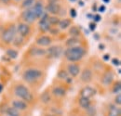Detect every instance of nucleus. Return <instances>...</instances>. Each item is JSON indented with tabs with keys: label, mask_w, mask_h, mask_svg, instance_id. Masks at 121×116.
<instances>
[{
	"label": "nucleus",
	"mask_w": 121,
	"mask_h": 116,
	"mask_svg": "<svg viewBox=\"0 0 121 116\" xmlns=\"http://www.w3.org/2000/svg\"><path fill=\"white\" fill-rule=\"evenodd\" d=\"M63 55L68 61H70L71 63H76L84 58V56L86 55V49L81 46L67 47L63 51Z\"/></svg>",
	"instance_id": "f257e3e1"
},
{
	"label": "nucleus",
	"mask_w": 121,
	"mask_h": 116,
	"mask_svg": "<svg viewBox=\"0 0 121 116\" xmlns=\"http://www.w3.org/2000/svg\"><path fill=\"white\" fill-rule=\"evenodd\" d=\"M42 76H43V71L36 68H29L25 70L22 73V79L28 84L36 83L42 78Z\"/></svg>",
	"instance_id": "f03ea898"
},
{
	"label": "nucleus",
	"mask_w": 121,
	"mask_h": 116,
	"mask_svg": "<svg viewBox=\"0 0 121 116\" xmlns=\"http://www.w3.org/2000/svg\"><path fill=\"white\" fill-rule=\"evenodd\" d=\"M14 94L20 99L24 100L25 102H31L33 100V99H34L33 94L31 93L29 88L26 87L24 85H22V84L17 85L15 87V88H14Z\"/></svg>",
	"instance_id": "7ed1b4c3"
},
{
	"label": "nucleus",
	"mask_w": 121,
	"mask_h": 116,
	"mask_svg": "<svg viewBox=\"0 0 121 116\" xmlns=\"http://www.w3.org/2000/svg\"><path fill=\"white\" fill-rule=\"evenodd\" d=\"M16 34H17V28H16V26L14 24L9 25L6 29H4V31L1 33V41H2V43L5 44V45L12 44Z\"/></svg>",
	"instance_id": "20e7f679"
},
{
	"label": "nucleus",
	"mask_w": 121,
	"mask_h": 116,
	"mask_svg": "<svg viewBox=\"0 0 121 116\" xmlns=\"http://www.w3.org/2000/svg\"><path fill=\"white\" fill-rule=\"evenodd\" d=\"M21 19L22 20V22L27 23V24H33L34 22H35L38 18L36 17L35 13L34 12L33 8H27V9H23L22 14H21Z\"/></svg>",
	"instance_id": "39448f33"
},
{
	"label": "nucleus",
	"mask_w": 121,
	"mask_h": 116,
	"mask_svg": "<svg viewBox=\"0 0 121 116\" xmlns=\"http://www.w3.org/2000/svg\"><path fill=\"white\" fill-rule=\"evenodd\" d=\"M47 55L48 58H59L63 53L62 46H49L48 49H46Z\"/></svg>",
	"instance_id": "423d86ee"
},
{
	"label": "nucleus",
	"mask_w": 121,
	"mask_h": 116,
	"mask_svg": "<svg viewBox=\"0 0 121 116\" xmlns=\"http://www.w3.org/2000/svg\"><path fill=\"white\" fill-rule=\"evenodd\" d=\"M48 17H49V15L48 14L47 12H45L44 14L42 15V17L39 19L38 25H39L40 32H42V33H48L51 28V26H50V24L48 22Z\"/></svg>",
	"instance_id": "0eeeda50"
},
{
	"label": "nucleus",
	"mask_w": 121,
	"mask_h": 116,
	"mask_svg": "<svg viewBox=\"0 0 121 116\" xmlns=\"http://www.w3.org/2000/svg\"><path fill=\"white\" fill-rule=\"evenodd\" d=\"M17 32L19 33V35H21L23 38H26L27 36H29L31 33V27L29 24L24 23V22H20L17 25Z\"/></svg>",
	"instance_id": "6e6552de"
},
{
	"label": "nucleus",
	"mask_w": 121,
	"mask_h": 116,
	"mask_svg": "<svg viewBox=\"0 0 121 116\" xmlns=\"http://www.w3.org/2000/svg\"><path fill=\"white\" fill-rule=\"evenodd\" d=\"M60 8H61V6L60 3L48 4L45 7V12H47L49 16H58Z\"/></svg>",
	"instance_id": "1a4fd4ad"
},
{
	"label": "nucleus",
	"mask_w": 121,
	"mask_h": 116,
	"mask_svg": "<svg viewBox=\"0 0 121 116\" xmlns=\"http://www.w3.org/2000/svg\"><path fill=\"white\" fill-rule=\"evenodd\" d=\"M96 89L93 88L92 87L90 86H87V87H84L79 92V95L81 98H86V99H91L92 97H94L96 95Z\"/></svg>",
	"instance_id": "9d476101"
},
{
	"label": "nucleus",
	"mask_w": 121,
	"mask_h": 116,
	"mask_svg": "<svg viewBox=\"0 0 121 116\" xmlns=\"http://www.w3.org/2000/svg\"><path fill=\"white\" fill-rule=\"evenodd\" d=\"M32 8H33L34 12L35 13L36 17L38 18V20L42 17V15L45 13V7H44V4H43L42 0H36Z\"/></svg>",
	"instance_id": "9b49d317"
},
{
	"label": "nucleus",
	"mask_w": 121,
	"mask_h": 116,
	"mask_svg": "<svg viewBox=\"0 0 121 116\" xmlns=\"http://www.w3.org/2000/svg\"><path fill=\"white\" fill-rule=\"evenodd\" d=\"M35 43L37 46H39L40 47L43 46H49L52 43V38L48 35H40L39 37L36 38Z\"/></svg>",
	"instance_id": "f8f14e48"
},
{
	"label": "nucleus",
	"mask_w": 121,
	"mask_h": 116,
	"mask_svg": "<svg viewBox=\"0 0 121 116\" xmlns=\"http://www.w3.org/2000/svg\"><path fill=\"white\" fill-rule=\"evenodd\" d=\"M92 77H93V73L90 68H85L80 74V80L86 84L91 83L92 81Z\"/></svg>",
	"instance_id": "ddd939ff"
},
{
	"label": "nucleus",
	"mask_w": 121,
	"mask_h": 116,
	"mask_svg": "<svg viewBox=\"0 0 121 116\" xmlns=\"http://www.w3.org/2000/svg\"><path fill=\"white\" fill-rule=\"evenodd\" d=\"M114 81V73L112 71H106L103 73L101 82L104 86H110Z\"/></svg>",
	"instance_id": "4468645a"
},
{
	"label": "nucleus",
	"mask_w": 121,
	"mask_h": 116,
	"mask_svg": "<svg viewBox=\"0 0 121 116\" xmlns=\"http://www.w3.org/2000/svg\"><path fill=\"white\" fill-rule=\"evenodd\" d=\"M67 73H69V76L76 77L80 73V67L76 63H70L67 66Z\"/></svg>",
	"instance_id": "2eb2a0df"
},
{
	"label": "nucleus",
	"mask_w": 121,
	"mask_h": 116,
	"mask_svg": "<svg viewBox=\"0 0 121 116\" xmlns=\"http://www.w3.org/2000/svg\"><path fill=\"white\" fill-rule=\"evenodd\" d=\"M12 107L16 109L17 111L19 112H23V111H26L27 108H28V104L27 102H25L24 100H22V99H15L12 101Z\"/></svg>",
	"instance_id": "dca6fc26"
},
{
	"label": "nucleus",
	"mask_w": 121,
	"mask_h": 116,
	"mask_svg": "<svg viewBox=\"0 0 121 116\" xmlns=\"http://www.w3.org/2000/svg\"><path fill=\"white\" fill-rule=\"evenodd\" d=\"M30 54L32 57H44L47 55V51L42 47H33L30 49Z\"/></svg>",
	"instance_id": "f3484780"
},
{
	"label": "nucleus",
	"mask_w": 121,
	"mask_h": 116,
	"mask_svg": "<svg viewBox=\"0 0 121 116\" xmlns=\"http://www.w3.org/2000/svg\"><path fill=\"white\" fill-rule=\"evenodd\" d=\"M52 95L54 97H57V98H63L65 97L66 95V90L61 87H54L52 88V91H51Z\"/></svg>",
	"instance_id": "a211bd4d"
},
{
	"label": "nucleus",
	"mask_w": 121,
	"mask_h": 116,
	"mask_svg": "<svg viewBox=\"0 0 121 116\" xmlns=\"http://www.w3.org/2000/svg\"><path fill=\"white\" fill-rule=\"evenodd\" d=\"M72 25V20L71 19H68V18H65V19H61L58 24L59 28L60 30H66L68 29L70 26Z\"/></svg>",
	"instance_id": "6ab92c4d"
},
{
	"label": "nucleus",
	"mask_w": 121,
	"mask_h": 116,
	"mask_svg": "<svg viewBox=\"0 0 121 116\" xmlns=\"http://www.w3.org/2000/svg\"><path fill=\"white\" fill-rule=\"evenodd\" d=\"M76 46H80V39L76 37H70L65 41V46L66 47H73Z\"/></svg>",
	"instance_id": "aec40b11"
},
{
	"label": "nucleus",
	"mask_w": 121,
	"mask_h": 116,
	"mask_svg": "<svg viewBox=\"0 0 121 116\" xmlns=\"http://www.w3.org/2000/svg\"><path fill=\"white\" fill-rule=\"evenodd\" d=\"M68 33L71 37H76V38H79L80 34H81V32H80V28L78 26H70L69 31H68Z\"/></svg>",
	"instance_id": "412c9836"
},
{
	"label": "nucleus",
	"mask_w": 121,
	"mask_h": 116,
	"mask_svg": "<svg viewBox=\"0 0 121 116\" xmlns=\"http://www.w3.org/2000/svg\"><path fill=\"white\" fill-rule=\"evenodd\" d=\"M6 55L9 58V59H16L19 57V52H18V50H16L15 48L9 47L6 50Z\"/></svg>",
	"instance_id": "4be33fe9"
},
{
	"label": "nucleus",
	"mask_w": 121,
	"mask_h": 116,
	"mask_svg": "<svg viewBox=\"0 0 121 116\" xmlns=\"http://www.w3.org/2000/svg\"><path fill=\"white\" fill-rule=\"evenodd\" d=\"M120 115H121L120 108L118 106H117V105H110L108 116H120Z\"/></svg>",
	"instance_id": "5701e85b"
},
{
	"label": "nucleus",
	"mask_w": 121,
	"mask_h": 116,
	"mask_svg": "<svg viewBox=\"0 0 121 116\" xmlns=\"http://www.w3.org/2000/svg\"><path fill=\"white\" fill-rule=\"evenodd\" d=\"M78 103H79V106L82 108V109H85L87 110L90 106H91V102L90 99H86V98H81L79 99L78 100Z\"/></svg>",
	"instance_id": "b1692460"
},
{
	"label": "nucleus",
	"mask_w": 121,
	"mask_h": 116,
	"mask_svg": "<svg viewBox=\"0 0 121 116\" xmlns=\"http://www.w3.org/2000/svg\"><path fill=\"white\" fill-rule=\"evenodd\" d=\"M36 0H22V5L21 8L22 9H27V8H33V6L35 5Z\"/></svg>",
	"instance_id": "393cba45"
},
{
	"label": "nucleus",
	"mask_w": 121,
	"mask_h": 116,
	"mask_svg": "<svg viewBox=\"0 0 121 116\" xmlns=\"http://www.w3.org/2000/svg\"><path fill=\"white\" fill-rule=\"evenodd\" d=\"M5 113L7 116H21L19 111H17L13 107H8L5 111Z\"/></svg>",
	"instance_id": "a878e982"
},
{
	"label": "nucleus",
	"mask_w": 121,
	"mask_h": 116,
	"mask_svg": "<svg viewBox=\"0 0 121 116\" xmlns=\"http://www.w3.org/2000/svg\"><path fill=\"white\" fill-rule=\"evenodd\" d=\"M12 44L15 46L16 47H21V46H22L23 44H24V38L22 37V36L19 35V34H16L15 38H14Z\"/></svg>",
	"instance_id": "bb28decb"
},
{
	"label": "nucleus",
	"mask_w": 121,
	"mask_h": 116,
	"mask_svg": "<svg viewBox=\"0 0 121 116\" xmlns=\"http://www.w3.org/2000/svg\"><path fill=\"white\" fill-rule=\"evenodd\" d=\"M112 92H113L114 94H116V95L120 94V92H121V83H120V81H119V80L114 83L113 87H112Z\"/></svg>",
	"instance_id": "cd10ccee"
},
{
	"label": "nucleus",
	"mask_w": 121,
	"mask_h": 116,
	"mask_svg": "<svg viewBox=\"0 0 121 116\" xmlns=\"http://www.w3.org/2000/svg\"><path fill=\"white\" fill-rule=\"evenodd\" d=\"M60 19L58 16H49L48 17V22L50 24V26H56L59 24Z\"/></svg>",
	"instance_id": "c85d7f7f"
},
{
	"label": "nucleus",
	"mask_w": 121,
	"mask_h": 116,
	"mask_svg": "<svg viewBox=\"0 0 121 116\" xmlns=\"http://www.w3.org/2000/svg\"><path fill=\"white\" fill-rule=\"evenodd\" d=\"M57 77L60 79V80H66L68 77H69V73H67L66 70L64 69H60L59 70V72L57 73Z\"/></svg>",
	"instance_id": "c756f323"
},
{
	"label": "nucleus",
	"mask_w": 121,
	"mask_h": 116,
	"mask_svg": "<svg viewBox=\"0 0 121 116\" xmlns=\"http://www.w3.org/2000/svg\"><path fill=\"white\" fill-rule=\"evenodd\" d=\"M51 100V97H50V95L48 93V92H44L42 95H41V101L43 102V103H48V102Z\"/></svg>",
	"instance_id": "7c9ffc66"
},
{
	"label": "nucleus",
	"mask_w": 121,
	"mask_h": 116,
	"mask_svg": "<svg viewBox=\"0 0 121 116\" xmlns=\"http://www.w3.org/2000/svg\"><path fill=\"white\" fill-rule=\"evenodd\" d=\"M92 20H93V22L97 23V22H99V21H102V16H101L100 14H93Z\"/></svg>",
	"instance_id": "2f4dec72"
},
{
	"label": "nucleus",
	"mask_w": 121,
	"mask_h": 116,
	"mask_svg": "<svg viewBox=\"0 0 121 116\" xmlns=\"http://www.w3.org/2000/svg\"><path fill=\"white\" fill-rule=\"evenodd\" d=\"M115 105H117L118 107L121 105V95L120 94H117L115 98Z\"/></svg>",
	"instance_id": "473e14b6"
},
{
	"label": "nucleus",
	"mask_w": 121,
	"mask_h": 116,
	"mask_svg": "<svg viewBox=\"0 0 121 116\" xmlns=\"http://www.w3.org/2000/svg\"><path fill=\"white\" fill-rule=\"evenodd\" d=\"M69 14H70V16H71V18H72V19H75L76 16H77L76 9V8H70V10H69Z\"/></svg>",
	"instance_id": "72a5a7b5"
},
{
	"label": "nucleus",
	"mask_w": 121,
	"mask_h": 116,
	"mask_svg": "<svg viewBox=\"0 0 121 116\" xmlns=\"http://www.w3.org/2000/svg\"><path fill=\"white\" fill-rule=\"evenodd\" d=\"M48 32L53 35H57L59 33V29H57V27H51Z\"/></svg>",
	"instance_id": "f704fd0d"
},
{
	"label": "nucleus",
	"mask_w": 121,
	"mask_h": 116,
	"mask_svg": "<svg viewBox=\"0 0 121 116\" xmlns=\"http://www.w3.org/2000/svg\"><path fill=\"white\" fill-rule=\"evenodd\" d=\"M112 64L114 65V66H120V60H119V58H114L112 59Z\"/></svg>",
	"instance_id": "c9c22d12"
},
{
	"label": "nucleus",
	"mask_w": 121,
	"mask_h": 116,
	"mask_svg": "<svg viewBox=\"0 0 121 116\" xmlns=\"http://www.w3.org/2000/svg\"><path fill=\"white\" fill-rule=\"evenodd\" d=\"M89 30L91 31V32H94L95 30H96V23L95 22H90V24H89Z\"/></svg>",
	"instance_id": "e433bc0d"
},
{
	"label": "nucleus",
	"mask_w": 121,
	"mask_h": 116,
	"mask_svg": "<svg viewBox=\"0 0 121 116\" xmlns=\"http://www.w3.org/2000/svg\"><path fill=\"white\" fill-rule=\"evenodd\" d=\"M105 10H106V8H105V6H104V5H101V6L98 8V9H97V11H98V12H102V13H103V12H104Z\"/></svg>",
	"instance_id": "4c0bfd02"
},
{
	"label": "nucleus",
	"mask_w": 121,
	"mask_h": 116,
	"mask_svg": "<svg viewBox=\"0 0 121 116\" xmlns=\"http://www.w3.org/2000/svg\"><path fill=\"white\" fill-rule=\"evenodd\" d=\"M0 2H2L4 5H6V6H9L11 2H12V0H0Z\"/></svg>",
	"instance_id": "58836bf2"
},
{
	"label": "nucleus",
	"mask_w": 121,
	"mask_h": 116,
	"mask_svg": "<svg viewBox=\"0 0 121 116\" xmlns=\"http://www.w3.org/2000/svg\"><path fill=\"white\" fill-rule=\"evenodd\" d=\"M103 59H104V61H108V60L110 59V55H109V54H104V55L103 56Z\"/></svg>",
	"instance_id": "ea45409f"
},
{
	"label": "nucleus",
	"mask_w": 121,
	"mask_h": 116,
	"mask_svg": "<svg viewBox=\"0 0 121 116\" xmlns=\"http://www.w3.org/2000/svg\"><path fill=\"white\" fill-rule=\"evenodd\" d=\"M48 4H56V3H60V0H47Z\"/></svg>",
	"instance_id": "a19ab883"
},
{
	"label": "nucleus",
	"mask_w": 121,
	"mask_h": 116,
	"mask_svg": "<svg viewBox=\"0 0 121 116\" xmlns=\"http://www.w3.org/2000/svg\"><path fill=\"white\" fill-rule=\"evenodd\" d=\"M97 9H98V8H97L96 4H94V5L92 6V11H93V12H96V11H97Z\"/></svg>",
	"instance_id": "79ce46f5"
},
{
	"label": "nucleus",
	"mask_w": 121,
	"mask_h": 116,
	"mask_svg": "<svg viewBox=\"0 0 121 116\" xmlns=\"http://www.w3.org/2000/svg\"><path fill=\"white\" fill-rule=\"evenodd\" d=\"M104 44H99V49L100 50H104Z\"/></svg>",
	"instance_id": "37998d69"
},
{
	"label": "nucleus",
	"mask_w": 121,
	"mask_h": 116,
	"mask_svg": "<svg viewBox=\"0 0 121 116\" xmlns=\"http://www.w3.org/2000/svg\"><path fill=\"white\" fill-rule=\"evenodd\" d=\"M65 81H66L67 83H69V84H70V83H72V82H73V79H72V77H68Z\"/></svg>",
	"instance_id": "c03bdc74"
},
{
	"label": "nucleus",
	"mask_w": 121,
	"mask_h": 116,
	"mask_svg": "<svg viewBox=\"0 0 121 116\" xmlns=\"http://www.w3.org/2000/svg\"><path fill=\"white\" fill-rule=\"evenodd\" d=\"M78 4H79V6L80 7H84V1H82V0H78Z\"/></svg>",
	"instance_id": "a18cd8bd"
},
{
	"label": "nucleus",
	"mask_w": 121,
	"mask_h": 116,
	"mask_svg": "<svg viewBox=\"0 0 121 116\" xmlns=\"http://www.w3.org/2000/svg\"><path fill=\"white\" fill-rule=\"evenodd\" d=\"M3 89H4V85L0 83V93H1L2 91H3Z\"/></svg>",
	"instance_id": "49530a36"
},
{
	"label": "nucleus",
	"mask_w": 121,
	"mask_h": 116,
	"mask_svg": "<svg viewBox=\"0 0 121 116\" xmlns=\"http://www.w3.org/2000/svg\"><path fill=\"white\" fill-rule=\"evenodd\" d=\"M22 0H12V2H14V3H16V4H19L20 2H22Z\"/></svg>",
	"instance_id": "de8ad7c7"
},
{
	"label": "nucleus",
	"mask_w": 121,
	"mask_h": 116,
	"mask_svg": "<svg viewBox=\"0 0 121 116\" xmlns=\"http://www.w3.org/2000/svg\"><path fill=\"white\" fill-rule=\"evenodd\" d=\"M92 17H93V14H88L87 15V18H89V19H91V20H92Z\"/></svg>",
	"instance_id": "09e8293b"
},
{
	"label": "nucleus",
	"mask_w": 121,
	"mask_h": 116,
	"mask_svg": "<svg viewBox=\"0 0 121 116\" xmlns=\"http://www.w3.org/2000/svg\"><path fill=\"white\" fill-rule=\"evenodd\" d=\"M102 1H103L104 4H108V3H110V1H111V0H102Z\"/></svg>",
	"instance_id": "8fccbe9b"
},
{
	"label": "nucleus",
	"mask_w": 121,
	"mask_h": 116,
	"mask_svg": "<svg viewBox=\"0 0 121 116\" xmlns=\"http://www.w3.org/2000/svg\"><path fill=\"white\" fill-rule=\"evenodd\" d=\"M68 1H70L71 3H75V2H76L77 0H68Z\"/></svg>",
	"instance_id": "3c124183"
},
{
	"label": "nucleus",
	"mask_w": 121,
	"mask_h": 116,
	"mask_svg": "<svg viewBox=\"0 0 121 116\" xmlns=\"http://www.w3.org/2000/svg\"><path fill=\"white\" fill-rule=\"evenodd\" d=\"M95 38H96V39H98V38H99V35H98V33H95Z\"/></svg>",
	"instance_id": "603ef678"
},
{
	"label": "nucleus",
	"mask_w": 121,
	"mask_h": 116,
	"mask_svg": "<svg viewBox=\"0 0 121 116\" xmlns=\"http://www.w3.org/2000/svg\"><path fill=\"white\" fill-rule=\"evenodd\" d=\"M6 116H7V115H6Z\"/></svg>",
	"instance_id": "864d4df0"
}]
</instances>
